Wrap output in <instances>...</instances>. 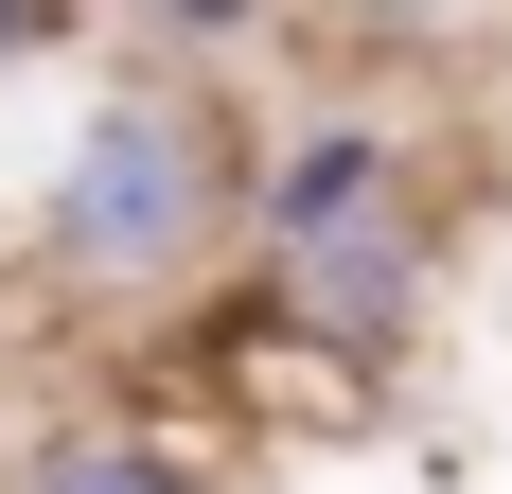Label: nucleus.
<instances>
[{
    "label": "nucleus",
    "instance_id": "obj_3",
    "mask_svg": "<svg viewBox=\"0 0 512 494\" xmlns=\"http://www.w3.org/2000/svg\"><path fill=\"white\" fill-rule=\"evenodd\" d=\"M371 212H407V159H389V124H301V142L248 177V247L265 265H301V247H336V230H371Z\"/></svg>",
    "mask_w": 512,
    "mask_h": 494
},
{
    "label": "nucleus",
    "instance_id": "obj_1",
    "mask_svg": "<svg viewBox=\"0 0 512 494\" xmlns=\"http://www.w3.org/2000/svg\"><path fill=\"white\" fill-rule=\"evenodd\" d=\"M230 230H248V159H230V106L177 71H124L36 195V265L71 300H177V283H212Z\"/></svg>",
    "mask_w": 512,
    "mask_h": 494
},
{
    "label": "nucleus",
    "instance_id": "obj_6",
    "mask_svg": "<svg viewBox=\"0 0 512 494\" xmlns=\"http://www.w3.org/2000/svg\"><path fill=\"white\" fill-rule=\"evenodd\" d=\"M71 36V0H0V53H53Z\"/></svg>",
    "mask_w": 512,
    "mask_h": 494
},
{
    "label": "nucleus",
    "instance_id": "obj_4",
    "mask_svg": "<svg viewBox=\"0 0 512 494\" xmlns=\"http://www.w3.org/2000/svg\"><path fill=\"white\" fill-rule=\"evenodd\" d=\"M18 494H212V477H195V442H177V424L106 406V424H53V442L18 459Z\"/></svg>",
    "mask_w": 512,
    "mask_h": 494
},
{
    "label": "nucleus",
    "instance_id": "obj_2",
    "mask_svg": "<svg viewBox=\"0 0 512 494\" xmlns=\"http://www.w3.org/2000/svg\"><path fill=\"white\" fill-rule=\"evenodd\" d=\"M424 283H442L424 212H371V230L301 247V265H265V300H283V353H318V371H389V353L424 336Z\"/></svg>",
    "mask_w": 512,
    "mask_h": 494
},
{
    "label": "nucleus",
    "instance_id": "obj_5",
    "mask_svg": "<svg viewBox=\"0 0 512 494\" xmlns=\"http://www.w3.org/2000/svg\"><path fill=\"white\" fill-rule=\"evenodd\" d=\"M142 18H159V36H195V53H212V36H248L265 0H142Z\"/></svg>",
    "mask_w": 512,
    "mask_h": 494
}]
</instances>
